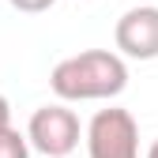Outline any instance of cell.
<instances>
[{
	"mask_svg": "<svg viewBox=\"0 0 158 158\" xmlns=\"http://www.w3.org/2000/svg\"><path fill=\"white\" fill-rule=\"evenodd\" d=\"M0 158H30V143H27V132L19 128H0Z\"/></svg>",
	"mask_w": 158,
	"mask_h": 158,
	"instance_id": "cell-5",
	"label": "cell"
},
{
	"mask_svg": "<svg viewBox=\"0 0 158 158\" xmlns=\"http://www.w3.org/2000/svg\"><path fill=\"white\" fill-rule=\"evenodd\" d=\"M113 42H117V49H121V56L154 60V56H158V8L154 4L128 8L121 19H117Z\"/></svg>",
	"mask_w": 158,
	"mask_h": 158,
	"instance_id": "cell-4",
	"label": "cell"
},
{
	"mask_svg": "<svg viewBox=\"0 0 158 158\" xmlns=\"http://www.w3.org/2000/svg\"><path fill=\"white\" fill-rule=\"evenodd\" d=\"M147 158H158V139H154V143L147 147Z\"/></svg>",
	"mask_w": 158,
	"mask_h": 158,
	"instance_id": "cell-8",
	"label": "cell"
},
{
	"mask_svg": "<svg viewBox=\"0 0 158 158\" xmlns=\"http://www.w3.org/2000/svg\"><path fill=\"white\" fill-rule=\"evenodd\" d=\"M90 158H139V124L128 109H98L87 124Z\"/></svg>",
	"mask_w": 158,
	"mask_h": 158,
	"instance_id": "cell-2",
	"label": "cell"
},
{
	"mask_svg": "<svg viewBox=\"0 0 158 158\" xmlns=\"http://www.w3.org/2000/svg\"><path fill=\"white\" fill-rule=\"evenodd\" d=\"M11 124V106H8V98L0 94V128H8Z\"/></svg>",
	"mask_w": 158,
	"mask_h": 158,
	"instance_id": "cell-7",
	"label": "cell"
},
{
	"mask_svg": "<svg viewBox=\"0 0 158 158\" xmlns=\"http://www.w3.org/2000/svg\"><path fill=\"white\" fill-rule=\"evenodd\" d=\"M15 11H27V15H38V11H49L56 0H8Z\"/></svg>",
	"mask_w": 158,
	"mask_h": 158,
	"instance_id": "cell-6",
	"label": "cell"
},
{
	"mask_svg": "<svg viewBox=\"0 0 158 158\" xmlns=\"http://www.w3.org/2000/svg\"><path fill=\"white\" fill-rule=\"evenodd\" d=\"M49 87L60 102H102V98H117L128 87V64L121 53L109 49H87L64 56L53 68Z\"/></svg>",
	"mask_w": 158,
	"mask_h": 158,
	"instance_id": "cell-1",
	"label": "cell"
},
{
	"mask_svg": "<svg viewBox=\"0 0 158 158\" xmlns=\"http://www.w3.org/2000/svg\"><path fill=\"white\" fill-rule=\"evenodd\" d=\"M79 117L68 106H42L27 124V143L45 158H68L79 147Z\"/></svg>",
	"mask_w": 158,
	"mask_h": 158,
	"instance_id": "cell-3",
	"label": "cell"
}]
</instances>
